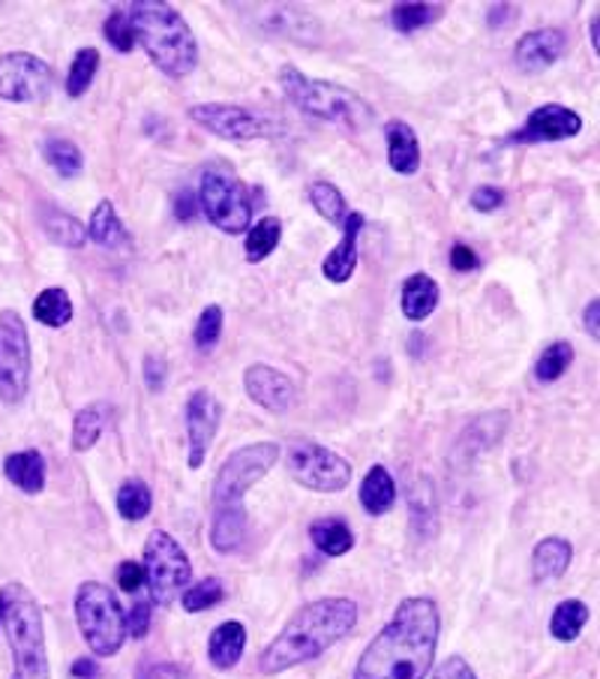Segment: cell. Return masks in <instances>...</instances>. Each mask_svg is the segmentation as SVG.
Masks as SVG:
<instances>
[{
    "label": "cell",
    "instance_id": "obj_1",
    "mask_svg": "<svg viewBox=\"0 0 600 679\" xmlns=\"http://www.w3.org/2000/svg\"><path fill=\"white\" fill-rule=\"evenodd\" d=\"M441 635L438 604L426 595L403 599L360 656L354 679H426Z\"/></svg>",
    "mask_w": 600,
    "mask_h": 679
},
{
    "label": "cell",
    "instance_id": "obj_2",
    "mask_svg": "<svg viewBox=\"0 0 600 679\" xmlns=\"http://www.w3.org/2000/svg\"><path fill=\"white\" fill-rule=\"evenodd\" d=\"M358 625V604L342 595H328L318 602L304 604L283 632L259 656V670L264 677H276L285 670L306 665L313 658L325 656L334 644L349 637Z\"/></svg>",
    "mask_w": 600,
    "mask_h": 679
},
{
    "label": "cell",
    "instance_id": "obj_3",
    "mask_svg": "<svg viewBox=\"0 0 600 679\" xmlns=\"http://www.w3.org/2000/svg\"><path fill=\"white\" fill-rule=\"evenodd\" d=\"M127 15L135 33V45H142L144 55L163 76L181 78L193 76L198 66V40L189 24L172 3L139 0L127 7Z\"/></svg>",
    "mask_w": 600,
    "mask_h": 679
},
{
    "label": "cell",
    "instance_id": "obj_4",
    "mask_svg": "<svg viewBox=\"0 0 600 679\" xmlns=\"http://www.w3.org/2000/svg\"><path fill=\"white\" fill-rule=\"evenodd\" d=\"M0 628L12 649V679H52L43 607L24 583L0 590Z\"/></svg>",
    "mask_w": 600,
    "mask_h": 679
},
{
    "label": "cell",
    "instance_id": "obj_5",
    "mask_svg": "<svg viewBox=\"0 0 600 679\" xmlns=\"http://www.w3.org/2000/svg\"><path fill=\"white\" fill-rule=\"evenodd\" d=\"M280 85H283L285 97L295 103V109L316 118V121L337 123L351 132H360L367 130L375 118L370 103L360 94H354L346 85L328 82V78H309L292 64L280 69Z\"/></svg>",
    "mask_w": 600,
    "mask_h": 679
},
{
    "label": "cell",
    "instance_id": "obj_6",
    "mask_svg": "<svg viewBox=\"0 0 600 679\" xmlns=\"http://www.w3.org/2000/svg\"><path fill=\"white\" fill-rule=\"evenodd\" d=\"M76 623L90 653L99 658L118 656L127 640V614L106 583L88 581L78 586Z\"/></svg>",
    "mask_w": 600,
    "mask_h": 679
},
{
    "label": "cell",
    "instance_id": "obj_7",
    "mask_svg": "<svg viewBox=\"0 0 600 679\" xmlns=\"http://www.w3.org/2000/svg\"><path fill=\"white\" fill-rule=\"evenodd\" d=\"M276 461H280L276 442H252V445L231 451L214 478V494H210L214 511L243 508V496L262 482L264 475L276 466Z\"/></svg>",
    "mask_w": 600,
    "mask_h": 679
},
{
    "label": "cell",
    "instance_id": "obj_8",
    "mask_svg": "<svg viewBox=\"0 0 600 679\" xmlns=\"http://www.w3.org/2000/svg\"><path fill=\"white\" fill-rule=\"evenodd\" d=\"M144 583L151 590V599L156 604H175L181 592L193 583V562L186 557V550L168 536L165 529H153L144 541Z\"/></svg>",
    "mask_w": 600,
    "mask_h": 679
},
{
    "label": "cell",
    "instance_id": "obj_9",
    "mask_svg": "<svg viewBox=\"0 0 600 679\" xmlns=\"http://www.w3.org/2000/svg\"><path fill=\"white\" fill-rule=\"evenodd\" d=\"M198 211L226 235H243L252 223V196L231 172L208 169L198 184Z\"/></svg>",
    "mask_w": 600,
    "mask_h": 679
},
{
    "label": "cell",
    "instance_id": "obj_10",
    "mask_svg": "<svg viewBox=\"0 0 600 679\" xmlns=\"http://www.w3.org/2000/svg\"><path fill=\"white\" fill-rule=\"evenodd\" d=\"M31 337L15 310H0V403L19 406L31 391Z\"/></svg>",
    "mask_w": 600,
    "mask_h": 679
},
{
    "label": "cell",
    "instance_id": "obj_11",
    "mask_svg": "<svg viewBox=\"0 0 600 679\" xmlns=\"http://www.w3.org/2000/svg\"><path fill=\"white\" fill-rule=\"evenodd\" d=\"M285 466L301 487L316 494H339L351 482V463L313 439H295L285 454Z\"/></svg>",
    "mask_w": 600,
    "mask_h": 679
},
{
    "label": "cell",
    "instance_id": "obj_12",
    "mask_svg": "<svg viewBox=\"0 0 600 679\" xmlns=\"http://www.w3.org/2000/svg\"><path fill=\"white\" fill-rule=\"evenodd\" d=\"M57 76L52 64L31 52H7L0 55V99L7 103H45L52 97Z\"/></svg>",
    "mask_w": 600,
    "mask_h": 679
},
{
    "label": "cell",
    "instance_id": "obj_13",
    "mask_svg": "<svg viewBox=\"0 0 600 679\" xmlns=\"http://www.w3.org/2000/svg\"><path fill=\"white\" fill-rule=\"evenodd\" d=\"M189 121L222 142H259L273 132L262 115L234 103H198L189 109Z\"/></svg>",
    "mask_w": 600,
    "mask_h": 679
},
{
    "label": "cell",
    "instance_id": "obj_14",
    "mask_svg": "<svg viewBox=\"0 0 600 679\" xmlns=\"http://www.w3.org/2000/svg\"><path fill=\"white\" fill-rule=\"evenodd\" d=\"M184 424H186V445H189V470H201L208 461V451L217 439V430L222 424V403L217 397L198 388L189 395L184 406Z\"/></svg>",
    "mask_w": 600,
    "mask_h": 679
},
{
    "label": "cell",
    "instance_id": "obj_15",
    "mask_svg": "<svg viewBox=\"0 0 600 679\" xmlns=\"http://www.w3.org/2000/svg\"><path fill=\"white\" fill-rule=\"evenodd\" d=\"M582 130V118L568 106L558 103H546L541 109H535L520 130L513 132L511 142L520 144H541V142H565L574 139Z\"/></svg>",
    "mask_w": 600,
    "mask_h": 679
},
{
    "label": "cell",
    "instance_id": "obj_16",
    "mask_svg": "<svg viewBox=\"0 0 600 679\" xmlns=\"http://www.w3.org/2000/svg\"><path fill=\"white\" fill-rule=\"evenodd\" d=\"M252 22L264 28L273 36H285V40H295V43H318L321 36V22H318L313 12L301 10L295 3H259L252 10Z\"/></svg>",
    "mask_w": 600,
    "mask_h": 679
},
{
    "label": "cell",
    "instance_id": "obj_17",
    "mask_svg": "<svg viewBox=\"0 0 600 679\" xmlns=\"http://www.w3.org/2000/svg\"><path fill=\"white\" fill-rule=\"evenodd\" d=\"M243 388L252 403H259L273 416H285L297 400V385L271 364H250L243 370Z\"/></svg>",
    "mask_w": 600,
    "mask_h": 679
},
{
    "label": "cell",
    "instance_id": "obj_18",
    "mask_svg": "<svg viewBox=\"0 0 600 679\" xmlns=\"http://www.w3.org/2000/svg\"><path fill=\"white\" fill-rule=\"evenodd\" d=\"M565 48H568V36L558 28L528 31L513 45V64L525 76H537V73H544L553 64H558L565 57Z\"/></svg>",
    "mask_w": 600,
    "mask_h": 679
},
{
    "label": "cell",
    "instance_id": "obj_19",
    "mask_svg": "<svg viewBox=\"0 0 600 679\" xmlns=\"http://www.w3.org/2000/svg\"><path fill=\"white\" fill-rule=\"evenodd\" d=\"M363 229V214L360 211H349V217L342 223V241L325 256L321 262V274L328 277L330 283H349L351 274L358 271V238Z\"/></svg>",
    "mask_w": 600,
    "mask_h": 679
},
{
    "label": "cell",
    "instance_id": "obj_20",
    "mask_svg": "<svg viewBox=\"0 0 600 679\" xmlns=\"http://www.w3.org/2000/svg\"><path fill=\"white\" fill-rule=\"evenodd\" d=\"M570 562H574V545L568 538L546 536L532 550V578L535 583L561 581L568 574Z\"/></svg>",
    "mask_w": 600,
    "mask_h": 679
},
{
    "label": "cell",
    "instance_id": "obj_21",
    "mask_svg": "<svg viewBox=\"0 0 600 679\" xmlns=\"http://www.w3.org/2000/svg\"><path fill=\"white\" fill-rule=\"evenodd\" d=\"M384 139H388V165L396 175H415L421 169V142L417 132L405 121H391L384 127Z\"/></svg>",
    "mask_w": 600,
    "mask_h": 679
},
{
    "label": "cell",
    "instance_id": "obj_22",
    "mask_svg": "<svg viewBox=\"0 0 600 679\" xmlns=\"http://www.w3.org/2000/svg\"><path fill=\"white\" fill-rule=\"evenodd\" d=\"M3 475L10 478L22 494L36 496L45 491V478H48V470H45V461L40 451H15L3 461Z\"/></svg>",
    "mask_w": 600,
    "mask_h": 679
},
{
    "label": "cell",
    "instance_id": "obj_23",
    "mask_svg": "<svg viewBox=\"0 0 600 679\" xmlns=\"http://www.w3.org/2000/svg\"><path fill=\"white\" fill-rule=\"evenodd\" d=\"M243 647H247V628L238 619H229V623H219L214 632H210L208 640V658L210 665L217 670H231L243 656Z\"/></svg>",
    "mask_w": 600,
    "mask_h": 679
},
{
    "label": "cell",
    "instance_id": "obj_24",
    "mask_svg": "<svg viewBox=\"0 0 600 679\" xmlns=\"http://www.w3.org/2000/svg\"><path fill=\"white\" fill-rule=\"evenodd\" d=\"M247 526H250V517H247V508H219L210 517V548L229 557L234 550H240L243 538H247Z\"/></svg>",
    "mask_w": 600,
    "mask_h": 679
},
{
    "label": "cell",
    "instance_id": "obj_25",
    "mask_svg": "<svg viewBox=\"0 0 600 679\" xmlns=\"http://www.w3.org/2000/svg\"><path fill=\"white\" fill-rule=\"evenodd\" d=\"M438 295H441V292H438V283L429 274H424V271L405 277L403 316L408 319V322H424V319H429L436 313Z\"/></svg>",
    "mask_w": 600,
    "mask_h": 679
},
{
    "label": "cell",
    "instance_id": "obj_26",
    "mask_svg": "<svg viewBox=\"0 0 600 679\" xmlns=\"http://www.w3.org/2000/svg\"><path fill=\"white\" fill-rule=\"evenodd\" d=\"M40 226H43L48 241L57 244V247H66V250H81L85 241H88L85 223L73 217V214H66V211L52 208V205H45L40 211Z\"/></svg>",
    "mask_w": 600,
    "mask_h": 679
},
{
    "label": "cell",
    "instance_id": "obj_27",
    "mask_svg": "<svg viewBox=\"0 0 600 679\" xmlns=\"http://www.w3.org/2000/svg\"><path fill=\"white\" fill-rule=\"evenodd\" d=\"M358 496L360 505L367 508V515L382 517L388 515L393 508V503H396V482H393L391 472L384 470L382 463H375V466L363 475Z\"/></svg>",
    "mask_w": 600,
    "mask_h": 679
},
{
    "label": "cell",
    "instance_id": "obj_28",
    "mask_svg": "<svg viewBox=\"0 0 600 679\" xmlns=\"http://www.w3.org/2000/svg\"><path fill=\"white\" fill-rule=\"evenodd\" d=\"M111 406L109 403H90L85 409H78L76 421H73V451L85 454L102 439V430L109 428Z\"/></svg>",
    "mask_w": 600,
    "mask_h": 679
},
{
    "label": "cell",
    "instance_id": "obj_29",
    "mask_svg": "<svg viewBox=\"0 0 600 679\" xmlns=\"http://www.w3.org/2000/svg\"><path fill=\"white\" fill-rule=\"evenodd\" d=\"M309 538L316 545L318 553L325 557H346L351 548H354V536L346 520L339 517H318L309 524Z\"/></svg>",
    "mask_w": 600,
    "mask_h": 679
},
{
    "label": "cell",
    "instance_id": "obj_30",
    "mask_svg": "<svg viewBox=\"0 0 600 679\" xmlns=\"http://www.w3.org/2000/svg\"><path fill=\"white\" fill-rule=\"evenodd\" d=\"M88 238L94 244H99V247H106V250H118L120 244H130V235L123 229L118 211H114L109 198H102L97 208H94V214H90Z\"/></svg>",
    "mask_w": 600,
    "mask_h": 679
},
{
    "label": "cell",
    "instance_id": "obj_31",
    "mask_svg": "<svg viewBox=\"0 0 600 679\" xmlns=\"http://www.w3.org/2000/svg\"><path fill=\"white\" fill-rule=\"evenodd\" d=\"M33 319L45 328H66L73 319V301L66 295V289H61V285L43 289L33 301Z\"/></svg>",
    "mask_w": 600,
    "mask_h": 679
},
{
    "label": "cell",
    "instance_id": "obj_32",
    "mask_svg": "<svg viewBox=\"0 0 600 679\" xmlns=\"http://www.w3.org/2000/svg\"><path fill=\"white\" fill-rule=\"evenodd\" d=\"M306 196H309V205L316 208L318 217L330 223V226L342 229V223L349 217V205H346V196H342V190H339L337 184H330V181H313Z\"/></svg>",
    "mask_w": 600,
    "mask_h": 679
},
{
    "label": "cell",
    "instance_id": "obj_33",
    "mask_svg": "<svg viewBox=\"0 0 600 679\" xmlns=\"http://www.w3.org/2000/svg\"><path fill=\"white\" fill-rule=\"evenodd\" d=\"M589 623V604L579 602V599H568L561 602L553 611V619H549V635L561 640V644H570L582 635V628Z\"/></svg>",
    "mask_w": 600,
    "mask_h": 679
},
{
    "label": "cell",
    "instance_id": "obj_34",
    "mask_svg": "<svg viewBox=\"0 0 600 679\" xmlns=\"http://www.w3.org/2000/svg\"><path fill=\"white\" fill-rule=\"evenodd\" d=\"M280 241H283V219H259L252 229H247V244H243L247 262H264V259L280 247Z\"/></svg>",
    "mask_w": 600,
    "mask_h": 679
},
{
    "label": "cell",
    "instance_id": "obj_35",
    "mask_svg": "<svg viewBox=\"0 0 600 679\" xmlns=\"http://www.w3.org/2000/svg\"><path fill=\"white\" fill-rule=\"evenodd\" d=\"M43 160L55 169L61 177H76L85 169V157L78 151L76 142H69L64 136H48L43 142Z\"/></svg>",
    "mask_w": 600,
    "mask_h": 679
},
{
    "label": "cell",
    "instance_id": "obj_36",
    "mask_svg": "<svg viewBox=\"0 0 600 679\" xmlns=\"http://www.w3.org/2000/svg\"><path fill=\"white\" fill-rule=\"evenodd\" d=\"M153 508V494L148 482L142 478H130V482L120 484L118 491V515L130 524H139L144 517L151 515Z\"/></svg>",
    "mask_w": 600,
    "mask_h": 679
},
{
    "label": "cell",
    "instance_id": "obj_37",
    "mask_svg": "<svg viewBox=\"0 0 600 679\" xmlns=\"http://www.w3.org/2000/svg\"><path fill=\"white\" fill-rule=\"evenodd\" d=\"M99 69V52L97 48H78L73 64H69V73H66V94L73 99L85 97L94 85Z\"/></svg>",
    "mask_w": 600,
    "mask_h": 679
},
{
    "label": "cell",
    "instance_id": "obj_38",
    "mask_svg": "<svg viewBox=\"0 0 600 679\" xmlns=\"http://www.w3.org/2000/svg\"><path fill=\"white\" fill-rule=\"evenodd\" d=\"M574 364V346H570L568 340H556V343H549L544 352H541V358H537L535 364V376L537 382H558L565 373H568V367Z\"/></svg>",
    "mask_w": 600,
    "mask_h": 679
},
{
    "label": "cell",
    "instance_id": "obj_39",
    "mask_svg": "<svg viewBox=\"0 0 600 679\" xmlns=\"http://www.w3.org/2000/svg\"><path fill=\"white\" fill-rule=\"evenodd\" d=\"M222 599H226V586H222L219 578H205V581L189 583V586L181 592V604H184L186 614L210 611V607H217Z\"/></svg>",
    "mask_w": 600,
    "mask_h": 679
},
{
    "label": "cell",
    "instance_id": "obj_40",
    "mask_svg": "<svg viewBox=\"0 0 600 679\" xmlns=\"http://www.w3.org/2000/svg\"><path fill=\"white\" fill-rule=\"evenodd\" d=\"M438 12H441L438 3H396L391 10V24L393 31L415 33L429 22H436Z\"/></svg>",
    "mask_w": 600,
    "mask_h": 679
},
{
    "label": "cell",
    "instance_id": "obj_41",
    "mask_svg": "<svg viewBox=\"0 0 600 679\" xmlns=\"http://www.w3.org/2000/svg\"><path fill=\"white\" fill-rule=\"evenodd\" d=\"M222 325H226V316H222V308L219 304H210V308L201 310V316L196 322V331H193V340H196L198 352H210L222 337Z\"/></svg>",
    "mask_w": 600,
    "mask_h": 679
},
{
    "label": "cell",
    "instance_id": "obj_42",
    "mask_svg": "<svg viewBox=\"0 0 600 679\" xmlns=\"http://www.w3.org/2000/svg\"><path fill=\"white\" fill-rule=\"evenodd\" d=\"M102 33H106L109 45H114L120 55H127V52L135 48V33H132V22L130 15H127V10L111 12L109 19H106V24H102Z\"/></svg>",
    "mask_w": 600,
    "mask_h": 679
},
{
    "label": "cell",
    "instance_id": "obj_43",
    "mask_svg": "<svg viewBox=\"0 0 600 679\" xmlns=\"http://www.w3.org/2000/svg\"><path fill=\"white\" fill-rule=\"evenodd\" d=\"M504 190L502 186H492V184H483L478 186L474 193H471V208L480 211V214H492V211H499L504 205Z\"/></svg>",
    "mask_w": 600,
    "mask_h": 679
},
{
    "label": "cell",
    "instance_id": "obj_44",
    "mask_svg": "<svg viewBox=\"0 0 600 679\" xmlns=\"http://www.w3.org/2000/svg\"><path fill=\"white\" fill-rule=\"evenodd\" d=\"M114 581H118V586L123 592H139L144 583V569L139 565V562H132V559H127V562H120L118 565V574H114Z\"/></svg>",
    "mask_w": 600,
    "mask_h": 679
},
{
    "label": "cell",
    "instance_id": "obj_45",
    "mask_svg": "<svg viewBox=\"0 0 600 679\" xmlns=\"http://www.w3.org/2000/svg\"><path fill=\"white\" fill-rule=\"evenodd\" d=\"M433 679H478V677H474V670H471V665L466 658L448 656L441 665H438Z\"/></svg>",
    "mask_w": 600,
    "mask_h": 679
},
{
    "label": "cell",
    "instance_id": "obj_46",
    "mask_svg": "<svg viewBox=\"0 0 600 679\" xmlns=\"http://www.w3.org/2000/svg\"><path fill=\"white\" fill-rule=\"evenodd\" d=\"M165 376H168V367H165L163 355H144V382L151 391H163Z\"/></svg>",
    "mask_w": 600,
    "mask_h": 679
},
{
    "label": "cell",
    "instance_id": "obj_47",
    "mask_svg": "<svg viewBox=\"0 0 600 679\" xmlns=\"http://www.w3.org/2000/svg\"><path fill=\"white\" fill-rule=\"evenodd\" d=\"M151 632V602H139L127 614V635L144 637Z\"/></svg>",
    "mask_w": 600,
    "mask_h": 679
},
{
    "label": "cell",
    "instance_id": "obj_48",
    "mask_svg": "<svg viewBox=\"0 0 600 679\" xmlns=\"http://www.w3.org/2000/svg\"><path fill=\"white\" fill-rule=\"evenodd\" d=\"M478 252L471 250L469 244H454L450 247V268L459 271V274H469V271H478Z\"/></svg>",
    "mask_w": 600,
    "mask_h": 679
},
{
    "label": "cell",
    "instance_id": "obj_49",
    "mask_svg": "<svg viewBox=\"0 0 600 679\" xmlns=\"http://www.w3.org/2000/svg\"><path fill=\"white\" fill-rule=\"evenodd\" d=\"M142 679H189V673H186L181 665H172V661H160V665H151V668L144 670Z\"/></svg>",
    "mask_w": 600,
    "mask_h": 679
},
{
    "label": "cell",
    "instance_id": "obj_50",
    "mask_svg": "<svg viewBox=\"0 0 600 679\" xmlns=\"http://www.w3.org/2000/svg\"><path fill=\"white\" fill-rule=\"evenodd\" d=\"M196 214H198V198L193 196L189 190H184V193L175 198V217L181 219V223H189Z\"/></svg>",
    "mask_w": 600,
    "mask_h": 679
},
{
    "label": "cell",
    "instance_id": "obj_51",
    "mask_svg": "<svg viewBox=\"0 0 600 679\" xmlns=\"http://www.w3.org/2000/svg\"><path fill=\"white\" fill-rule=\"evenodd\" d=\"M69 673H73V679H99V665L90 656H81L73 661Z\"/></svg>",
    "mask_w": 600,
    "mask_h": 679
},
{
    "label": "cell",
    "instance_id": "obj_52",
    "mask_svg": "<svg viewBox=\"0 0 600 679\" xmlns=\"http://www.w3.org/2000/svg\"><path fill=\"white\" fill-rule=\"evenodd\" d=\"M598 319H600V301H598V298H591L589 308H586V313H582V325H586V331H589L591 340H600Z\"/></svg>",
    "mask_w": 600,
    "mask_h": 679
},
{
    "label": "cell",
    "instance_id": "obj_53",
    "mask_svg": "<svg viewBox=\"0 0 600 679\" xmlns=\"http://www.w3.org/2000/svg\"><path fill=\"white\" fill-rule=\"evenodd\" d=\"M508 15H513L511 3H495V7H492V10H490V15H487V22H490L492 31H499Z\"/></svg>",
    "mask_w": 600,
    "mask_h": 679
},
{
    "label": "cell",
    "instance_id": "obj_54",
    "mask_svg": "<svg viewBox=\"0 0 600 679\" xmlns=\"http://www.w3.org/2000/svg\"><path fill=\"white\" fill-rule=\"evenodd\" d=\"M598 28H600V15H591V28H589V33H591V48H594V52H600Z\"/></svg>",
    "mask_w": 600,
    "mask_h": 679
}]
</instances>
